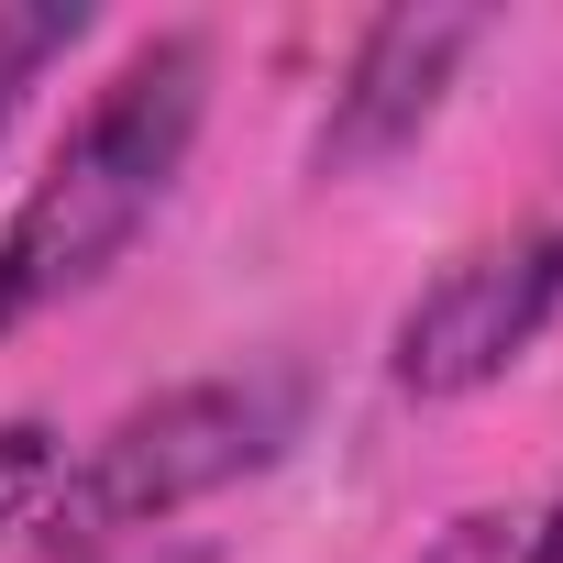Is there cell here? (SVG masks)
Returning a JSON list of instances; mask_svg holds the SVG:
<instances>
[{
  "instance_id": "cell-1",
  "label": "cell",
  "mask_w": 563,
  "mask_h": 563,
  "mask_svg": "<svg viewBox=\"0 0 563 563\" xmlns=\"http://www.w3.org/2000/svg\"><path fill=\"white\" fill-rule=\"evenodd\" d=\"M199 122H210V34L166 23L89 89V111L67 122L45 177L0 221V332L89 299L155 232V210L177 199V177L199 155Z\"/></svg>"
},
{
  "instance_id": "cell-2",
  "label": "cell",
  "mask_w": 563,
  "mask_h": 563,
  "mask_svg": "<svg viewBox=\"0 0 563 563\" xmlns=\"http://www.w3.org/2000/svg\"><path fill=\"white\" fill-rule=\"evenodd\" d=\"M310 420V376L299 365H221V376H177L155 398H133L100 442H78V464H56L45 508H34V541L56 563H89V552H122L188 508H210L221 486L288 464Z\"/></svg>"
},
{
  "instance_id": "cell-3",
  "label": "cell",
  "mask_w": 563,
  "mask_h": 563,
  "mask_svg": "<svg viewBox=\"0 0 563 563\" xmlns=\"http://www.w3.org/2000/svg\"><path fill=\"white\" fill-rule=\"evenodd\" d=\"M563 321V221H508L464 243L431 288L387 321V387L398 398H475L497 387L541 332Z\"/></svg>"
},
{
  "instance_id": "cell-4",
  "label": "cell",
  "mask_w": 563,
  "mask_h": 563,
  "mask_svg": "<svg viewBox=\"0 0 563 563\" xmlns=\"http://www.w3.org/2000/svg\"><path fill=\"white\" fill-rule=\"evenodd\" d=\"M475 45H486L475 12H376V23L354 34L343 78H332V111H321V133H310V166H321V177L398 166V155L442 122V100H453V78H464Z\"/></svg>"
},
{
  "instance_id": "cell-5",
  "label": "cell",
  "mask_w": 563,
  "mask_h": 563,
  "mask_svg": "<svg viewBox=\"0 0 563 563\" xmlns=\"http://www.w3.org/2000/svg\"><path fill=\"white\" fill-rule=\"evenodd\" d=\"M89 45V12L78 0H34V12H0V133L23 122V100L45 89V67L56 56H78Z\"/></svg>"
},
{
  "instance_id": "cell-6",
  "label": "cell",
  "mask_w": 563,
  "mask_h": 563,
  "mask_svg": "<svg viewBox=\"0 0 563 563\" xmlns=\"http://www.w3.org/2000/svg\"><path fill=\"white\" fill-rule=\"evenodd\" d=\"M56 431L45 420H0V530H23L34 508H45V486H56Z\"/></svg>"
},
{
  "instance_id": "cell-7",
  "label": "cell",
  "mask_w": 563,
  "mask_h": 563,
  "mask_svg": "<svg viewBox=\"0 0 563 563\" xmlns=\"http://www.w3.org/2000/svg\"><path fill=\"white\" fill-rule=\"evenodd\" d=\"M508 552H519V519H508V508H464V519L431 530L409 563H508Z\"/></svg>"
},
{
  "instance_id": "cell-8",
  "label": "cell",
  "mask_w": 563,
  "mask_h": 563,
  "mask_svg": "<svg viewBox=\"0 0 563 563\" xmlns=\"http://www.w3.org/2000/svg\"><path fill=\"white\" fill-rule=\"evenodd\" d=\"M508 563H563V486L541 497V519L519 530V552H508Z\"/></svg>"
},
{
  "instance_id": "cell-9",
  "label": "cell",
  "mask_w": 563,
  "mask_h": 563,
  "mask_svg": "<svg viewBox=\"0 0 563 563\" xmlns=\"http://www.w3.org/2000/svg\"><path fill=\"white\" fill-rule=\"evenodd\" d=\"M155 563H210V552H155Z\"/></svg>"
}]
</instances>
